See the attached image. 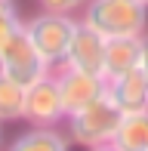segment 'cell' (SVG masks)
<instances>
[{
    "mask_svg": "<svg viewBox=\"0 0 148 151\" xmlns=\"http://www.w3.org/2000/svg\"><path fill=\"white\" fill-rule=\"evenodd\" d=\"M139 68H142V74L148 77V31L139 37Z\"/></svg>",
    "mask_w": 148,
    "mask_h": 151,
    "instance_id": "cell-15",
    "label": "cell"
},
{
    "mask_svg": "<svg viewBox=\"0 0 148 151\" xmlns=\"http://www.w3.org/2000/svg\"><path fill=\"white\" fill-rule=\"evenodd\" d=\"M80 22L102 37H142L148 31V9L139 0H86Z\"/></svg>",
    "mask_w": 148,
    "mask_h": 151,
    "instance_id": "cell-1",
    "label": "cell"
},
{
    "mask_svg": "<svg viewBox=\"0 0 148 151\" xmlns=\"http://www.w3.org/2000/svg\"><path fill=\"white\" fill-rule=\"evenodd\" d=\"M22 25H25V19H19L16 3H12V0H0V46L22 28Z\"/></svg>",
    "mask_w": 148,
    "mask_h": 151,
    "instance_id": "cell-13",
    "label": "cell"
},
{
    "mask_svg": "<svg viewBox=\"0 0 148 151\" xmlns=\"http://www.w3.org/2000/svg\"><path fill=\"white\" fill-rule=\"evenodd\" d=\"M136 65H139V37H105V62H102L105 80Z\"/></svg>",
    "mask_w": 148,
    "mask_h": 151,
    "instance_id": "cell-9",
    "label": "cell"
},
{
    "mask_svg": "<svg viewBox=\"0 0 148 151\" xmlns=\"http://www.w3.org/2000/svg\"><path fill=\"white\" fill-rule=\"evenodd\" d=\"M139 3H142V6H145V9H148V0H139Z\"/></svg>",
    "mask_w": 148,
    "mask_h": 151,
    "instance_id": "cell-18",
    "label": "cell"
},
{
    "mask_svg": "<svg viewBox=\"0 0 148 151\" xmlns=\"http://www.w3.org/2000/svg\"><path fill=\"white\" fill-rule=\"evenodd\" d=\"M74 25H77V19H74V16L40 9L34 19L25 22V31H28L31 43L37 46V52L43 56L46 65H50V68H59V65L65 62V52H68Z\"/></svg>",
    "mask_w": 148,
    "mask_h": 151,
    "instance_id": "cell-3",
    "label": "cell"
},
{
    "mask_svg": "<svg viewBox=\"0 0 148 151\" xmlns=\"http://www.w3.org/2000/svg\"><path fill=\"white\" fill-rule=\"evenodd\" d=\"M0 151H3V123H0Z\"/></svg>",
    "mask_w": 148,
    "mask_h": 151,
    "instance_id": "cell-17",
    "label": "cell"
},
{
    "mask_svg": "<svg viewBox=\"0 0 148 151\" xmlns=\"http://www.w3.org/2000/svg\"><path fill=\"white\" fill-rule=\"evenodd\" d=\"M105 93L108 99L117 105L120 114H139L148 111V77L142 74V68H130L124 74H114L105 80Z\"/></svg>",
    "mask_w": 148,
    "mask_h": 151,
    "instance_id": "cell-8",
    "label": "cell"
},
{
    "mask_svg": "<svg viewBox=\"0 0 148 151\" xmlns=\"http://www.w3.org/2000/svg\"><path fill=\"white\" fill-rule=\"evenodd\" d=\"M102 62H105V37L99 31H93L90 25L77 22L62 65L77 68V71H86V74H99V77H102Z\"/></svg>",
    "mask_w": 148,
    "mask_h": 151,
    "instance_id": "cell-7",
    "label": "cell"
},
{
    "mask_svg": "<svg viewBox=\"0 0 148 151\" xmlns=\"http://www.w3.org/2000/svg\"><path fill=\"white\" fill-rule=\"evenodd\" d=\"M52 77H56L59 96H62V105H65V117L80 111L83 105H90L93 99H99L105 93V77L77 71V68H68V65L52 68Z\"/></svg>",
    "mask_w": 148,
    "mask_h": 151,
    "instance_id": "cell-6",
    "label": "cell"
},
{
    "mask_svg": "<svg viewBox=\"0 0 148 151\" xmlns=\"http://www.w3.org/2000/svg\"><path fill=\"white\" fill-rule=\"evenodd\" d=\"M22 114H25V86L0 71V123L22 120Z\"/></svg>",
    "mask_w": 148,
    "mask_h": 151,
    "instance_id": "cell-12",
    "label": "cell"
},
{
    "mask_svg": "<svg viewBox=\"0 0 148 151\" xmlns=\"http://www.w3.org/2000/svg\"><path fill=\"white\" fill-rule=\"evenodd\" d=\"M90 151H117V148H114L111 142H105V145H96V148H90Z\"/></svg>",
    "mask_w": 148,
    "mask_h": 151,
    "instance_id": "cell-16",
    "label": "cell"
},
{
    "mask_svg": "<svg viewBox=\"0 0 148 151\" xmlns=\"http://www.w3.org/2000/svg\"><path fill=\"white\" fill-rule=\"evenodd\" d=\"M124 114L117 111V105L108 99V93H102L99 99H93L90 105H83L80 111H74L65 117L68 123V139L80 148H96V145H105V142L114 139V129Z\"/></svg>",
    "mask_w": 148,
    "mask_h": 151,
    "instance_id": "cell-2",
    "label": "cell"
},
{
    "mask_svg": "<svg viewBox=\"0 0 148 151\" xmlns=\"http://www.w3.org/2000/svg\"><path fill=\"white\" fill-rule=\"evenodd\" d=\"M0 71H3L6 77H12L16 83L28 86V83H34V80L46 77L52 68L43 62V56L37 52V46L31 43L28 31H25V25H22V28L0 46Z\"/></svg>",
    "mask_w": 148,
    "mask_h": 151,
    "instance_id": "cell-4",
    "label": "cell"
},
{
    "mask_svg": "<svg viewBox=\"0 0 148 151\" xmlns=\"http://www.w3.org/2000/svg\"><path fill=\"white\" fill-rule=\"evenodd\" d=\"M22 120H28L31 127H59V123H65V105H62V96H59L52 71L25 86Z\"/></svg>",
    "mask_w": 148,
    "mask_h": 151,
    "instance_id": "cell-5",
    "label": "cell"
},
{
    "mask_svg": "<svg viewBox=\"0 0 148 151\" xmlns=\"http://www.w3.org/2000/svg\"><path fill=\"white\" fill-rule=\"evenodd\" d=\"M71 139L59 127H28L6 151H68Z\"/></svg>",
    "mask_w": 148,
    "mask_h": 151,
    "instance_id": "cell-10",
    "label": "cell"
},
{
    "mask_svg": "<svg viewBox=\"0 0 148 151\" xmlns=\"http://www.w3.org/2000/svg\"><path fill=\"white\" fill-rule=\"evenodd\" d=\"M111 145L117 151H148V111L124 114L114 129Z\"/></svg>",
    "mask_w": 148,
    "mask_h": 151,
    "instance_id": "cell-11",
    "label": "cell"
},
{
    "mask_svg": "<svg viewBox=\"0 0 148 151\" xmlns=\"http://www.w3.org/2000/svg\"><path fill=\"white\" fill-rule=\"evenodd\" d=\"M86 0H37L40 9L46 12H65V16H77L80 9H83Z\"/></svg>",
    "mask_w": 148,
    "mask_h": 151,
    "instance_id": "cell-14",
    "label": "cell"
}]
</instances>
